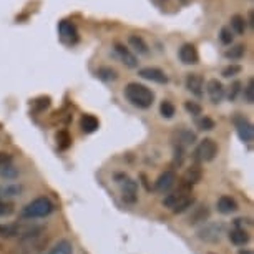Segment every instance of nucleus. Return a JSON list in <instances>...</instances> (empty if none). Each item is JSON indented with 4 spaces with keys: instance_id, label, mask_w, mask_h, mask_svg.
I'll return each mask as SVG.
<instances>
[{
    "instance_id": "nucleus-30",
    "label": "nucleus",
    "mask_w": 254,
    "mask_h": 254,
    "mask_svg": "<svg viewBox=\"0 0 254 254\" xmlns=\"http://www.w3.org/2000/svg\"><path fill=\"white\" fill-rule=\"evenodd\" d=\"M13 213H15V206L12 203H8V201L0 199V218H8V216H12Z\"/></svg>"
},
{
    "instance_id": "nucleus-8",
    "label": "nucleus",
    "mask_w": 254,
    "mask_h": 254,
    "mask_svg": "<svg viewBox=\"0 0 254 254\" xmlns=\"http://www.w3.org/2000/svg\"><path fill=\"white\" fill-rule=\"evenodd\" d=\"M171 138H173L175 146L180 148V150H186L188 146L196 143V133L188 130V128H178L176 131H173Z\"/></svg>"
},
{
    "instance_id": "nucleus-27",
    "label": "nucleus",
    "mask_w": 254,
    "mask_h": 254,
    "mask_svg": "<svg viewBox=\"0 0 254 254\" xmlns=\"http://www.w3.org/2000/svg\"><path fill=\"white\" fill-rule=\"evenodd\" d=\"M244 54H246V47L244 45H236V47H233V49H229L224 52V57L229 60H239V59H243Z\"/></svg>"
},
{
    "instance_id": "nucleus-6",
    "label": "nucleus",
    "mask_w": 254,
    "mask_h": 254,
    "mask_svg": "<svg viewBox=\"0 0 254 254\" xmlns=\"http://www.w3.org/2000/svg\"><path fill=\"white\" fill-rule=\"evenodd\" d=\"M117 178H122L118 181L122 185V199L127 204H135L138 201V183L127 175H117Z\"/></svg>"
},
{
    "instance_id": "nucleus-33",
    "label": "nucleus",
    "mask_w": 254,
    "mask_h": 254,
    "mask_svg": "<svg viewBox=\"0 0 254 254\" xmlns=\"http://www.w3.org/2000/svg\"><path fill=\"white\" fill-rule=\"evenodd\" d=\"M241 81H233V85L229 87V92H228V98H229V102H234V100L238 98V95H239V92H241Z\"/></svg>"
},
{
    "instance_id": "nucleus-16",
    "label": "nucleus",
    "mask_w": 254,
    "mask_h": 254,
    "mask_svg": "<svg viewBox=\"0 0 254 254\" xmlns=\"http://www.w3.org/2000/svg\"><path fill=\"white\" fill-rule=\"evenodd\" d=\"M216 208L221 214H231L234 211H238V203L234 201V198H231V196L224 194L218 199Z\"/></svg>"
},
{
    "instance_id": "nucleus-35",
    "label": "nucleus",
    "mask_w": 254,
    "mask_h": 254,
    "mask_svg": "<svg viewBox=\"0 0 254 254\" xmlns=\"http://www.w3.org/2000/svg\"><path fill=\"white\" fill-rule=\"evenodd\" d=\"M241 70H243L241 65H234V64L233 65H228L226 68L223 70V76H224V78H231V76L241 73Z\"/></svg>"
},
{
    "instance_id": "nucleus-7",
    "label": "nucleus",
    "mask_w": 254,
    "mask_h": 254,
    "mask_svg": "<svg viewBox=\"0 0 254 254\" xmlns=\"http://www.w3.org/2000/svg\"><path fill=\"white\" fill-rule=\"evenodd\" d=\"M234 122V127H236V131H238V136L241 138L244 143H251L254 140V128L251 122L248 118L241 117V115H236L233 118Z\"/></svg>"
},
{
    "instance_id": "nucleus-15",
    "label": "nucleus",
    "mask_w": 254,
    "mask_h": 254,
    "mask_svg": "<svg viewBox=\"0 0 254 254\" xmlns=\"http://www.w3.org/2000/svg\"><path fill=\"white\" fill-rule=\"evenodd\" d=\"M115 54L118 55V59L122 60L128 68H136L138 66V59L131 54L130 49H127L125 45H122V44L115 45Z\"/></svg>"
},
{
    "instance_id": "nucleus-28",
    "label": "nucleus",
    "mask_w": 254,
    "mask_h": 254,
    "mask_svg": "<svg viewBox=\"0 0 254 254\" xmlns=\"http://www.w3.org/2000/svg\"><path fill=\"white\" fill-rule=\"evenodd\" d=\"M196 127L199 128V130L203 131H211L214 128V122L211 120L209 117H201V118H196Z\"/></svg>"
},
{
    "instance_id": "nucleus-19",
    "label": "nucleus",
    "mask_w": 254,
    "mask_h": 254,
    "mask_svg": "<svg viewBox=\"0 0 254 254\" xmlns=\"http://www.w3.org/2000/svg\"><path fill=\"white\" fill-rule=\"evenodd\" d=\"M229 239L234 246H244V244L249 243V234L246 229H241V228H236L229 233Z\"/></svg>"
},
{
    "instance_id": "nucleus-36",
    "label": "nucleus",
    "mask_w": 254,
    "mask_h": 254,
    "mask_svg": "<svg viewBox=\"0 0 254 254\" xmlns=\"http://www.w3.org/2000/svg\"><path fill=\"white\" fill-rule=\"evenodd\" d=\"M185 110L188 112L190 115H193V117H198L203 112V108H201V105L194 103V102H186L185 103Z\"/></svg>"
},
{
    "instance_id": "nucleus-2",
    "label": "nucleus",
    "mask_w": 254,
    "mask_h": 254,
    "mask_svg": "<svg viewBox=\"0 0 254 254\" xmlns=\"http://www.w3.org/2000/svg\"><path fill=\"white\" fill-rule=\"evenodd\" d=\"M55 206L54 203L45 198V196H40V198L32 199L30 203H27L23 208L20 209V216L23 219H38V218H47L54 213Z\"/></svg>"
},
{
    "instance_id": "nucleus-31",
    "label": "nucleus",
    "mask_w": 254,
    "mask_h": 254,
    "mask_svg": "<svg viewBox=\"0 0 254 254\" xmlns=\"http://www.w3.org/2000/svg\"><path fill=\"white\" fill-rule=\"evenodd\" d=\"M233 38H234V35H233L231 28H229V27H223L221 32H219V40H221L224 45H231L233 44Z\"/></svg>"
},
{
    "instance_id": "nucleus-39",
    "label": "nucleus",
    "mask_w": 254,
    "mask_h": 254,
    "mask_svg": "<svg viewBox=\"0 0 254 254\" xmlns=\"http://www.w3.org/2000/svg\"><path fill=\"white\" fill-rule=\"evenodd\" d=\"M249 25H253V10H249Z\"/></svg>"
},
{
    "instance_id": "nucleus-34",
    "label": "nucleus",
    "mask_w": 254,
    "mask_h": 254,
    "mask_svg": "<svg viewBox=\"0 0 254 254\" xmlns=\"http://www.w3.org/2000/svg\"><path fill=\"white\" fill-rule=\"evenodd\" d=\"M0 176H2V178H5V180H15L18 176V170L13 165H10V166H7L5 170L0 171Z\"/></svg>"
},
{
    "instance_id": "nucleus-4",
    "label": "nucleus",
    "mask_w": 254,
    "mask_h": 254,
    "mask_svg": "<svg viewBox=\"0 0 254 254\" xmlns=\"http://www.w3.org/2000/svg\"><path fill=\"white\" fill-rule=\"evenodd\" d=\"M224 233H226V224L224 223H208L201 226L196 234L204 243H218L221 241Z\"/></svg>"
},
{
    "instance_id": "nucleus-40",
    "label": "nucleus",
    "mask_w": 254,
    "mask_h": 254,
    "mask_svg": "<svg viewBox=\"0 0 254 254\" xmlns=\"http://www.w3.org/2000/svg\"><path fill=\"white\" fill-rule=\"evenodd\" d=\"M209 254H214V253H209Z\"/></svg>"
},
{
    "instance_id": "nucleus-17",
    "label": "nucleus",
    "mask_w": 254,
    "mask_h": 254,
    "mask_svg": "<svg viewBox=\"0 0 254 254\" xmlns=\"http://www.w3.org/2000/svg\"><path fill=\"white\" fill-rule=\"evenodd\" d=\"M100 127V122L97 117H93V115H83L80 120V128L83 133H93L97 131Z\"/></svg>"
},
{
    "instance_id": "nucleus-9",
    "label": "nucleus",
    "mask_w": 254,
    "mask_h": 254,
    "mask_svg": "<svg viewBox=\"0 0 254 254\" xmlns=\"http://www.w3.org/2000/svg\"><path fill=\"white\" fill-rule=\"evenodd\" d=\"M206 93H208L211 103L218 105V103H221V100L224 98L226 90H224V85L218 78H211L208 83H206Z\"/></svg>"
},
{
    "instance_id": "nucleus-25",
    "label": "nucleus",
    "mask_w": 254,
    "mask_h": 254,
    "mask_svg": "<svg viewBox=\"0 0 254 254\" xmlns=\"http://www.w3.org/2000/svg\"><path fill=\"white\" fill-rule=\"evenodd\" d=\"M175 113H176L175 105L171 103L170 100H163L161 105H160V115H161V117L166 118V120H170V118L175 117Z\"/></svg>"
},
{
    "instance_id": "nucleus-26",
    "label": "nucleus",
    "mask_w": 254,
    "mask_h": 254,
    "mask_svg": "<svg viewBox=\"0 0 254 254\" xmlns=\"http://www.w3.org/2000/svg\"><path fill=\"white\" fill-rule=\"evenodd\" d=\"M97 75H98V78H102L105 81H115L118 78V71L115 68H110V66H102V68H98Z\"/></svg>"
},
{
    "instance_id": "nucleus-23",
    "label": "nucleus",
    "mask_w": 254,
    "mask_h": 254,
    "mask_svg": "<svg viewBox=\"0 0 254 254\" xmlns=\"http://www.w3.org/2000/svg\"><path fill=\"white\" fill-rule=\"evenodd\" d=\"M246 27H248V23H246V20H244L243 15L236 13V15L231 17V27H229L231 28V32L238 33V35H243V33L246 32Z\"/></svg>"
},
{
    "instance_id": "nucleus-20",
    "label": "nucleus",
    "mask_w": 254,
    "mask_h": 254,
    "mask_svg": "<svg viewBox=\"0 0 254 254\" xmlns=\"http://www.w3.org/2000/svg\"><path fill=\"white\" fill-rule=\"evenodd\" d=\"M23 191L22 185L17 183H8L0 186V198H13V196H18Z\"/></svg>"
},
{
    "instance_id": "nucleus-21",
    "label": "nucleus",
    "mask_w": 254,
    "mask_h": 254,
    "mask_svg": "<svg viewBox=\"0 0 254 254\" xmlns=\"http://www.w3.org/2000/svg\"><path fill=\"white\" fill-rule=\"evenodd\" d=\"M47 254H73V244L68 239H60Z\"/></svg>"
},
{
    "instance_id": "nucleus-18",
    "label": "nucleus",
    "mask_w": 254,
    "mask_h": 254,
    "mask_svg": "<svg viewBox=\"0 0 254 254\" xmlns=\"http://www.w3.org/2000/svg\"><path fill=\"white\" fill-rule=\"evenodd\" d=\"M201 178H203V171H201V168L199 166H190L188 170L185 171V175H183V180H185V183H188V185H196V183H199Z\"/></svg>"
},
{
    "instance_id": "nucleus-29",
    "label": "nucleus",
    "mask_w": 254,
    "mask_h": 254,
    "mask_svg": "<svg viewBox=\"0 0 254 254\" xmlns=\"http://www.w3.org/2000/svg\"><path fill=\"white\" fill-rule=\"evenodd\" d=\"M243 97H244V102H246L248 105H253L254 103V85H253V78L248 80V85L243 90Z\"/></svg>"
},
{
    "instance_id": "nucleus-37",
    "label": "nucleus",
    "mask_w": 254,
    "mask_h": 254,
    "mask_svg": "<svg viewBox=\"0 0 254 254\" xmlns=\"http://www.w3.org/2000/svg\"><path fill=\"white\" fill-rule=\"evenodd\" d=\"M10 165H13L12 156L8 155V153H0V171L5 170V168L10 166Z\"/></svg>"
},
{
    "instance_id": "nucleus-22",
    "label": "nucleus",
    "mask_w": 254,
    "mask_h": 254,
    "mask_svg": "<svg viewBox=\"0 0 254 254\" xmlns=\"http://www.w3.org/2000/svg\"><path fill=\"white\" fill-rule=\"evenodd\" d=\"M128 44H130L131 49L135 52H138L140 55H148V45H146V42L143 40L141 37L131 35L130 38H128Z\"/></svg>"
},
{
    "instance_id": "nucleus-13",
    "label": "nucleus",
    "mask_w": 254,
    "mask_h": 254,
    "mask_svg": "<svg viewBox=\"0 0 254 254\" xmlns=\"http://www.w3.org/2000/svg\"><path fill=\"white\" fill-rule=\"evenodd\" d=\"M140 76L148 81H155V83H168V76L161 68H156V66H146V68L140 70Z\"/></svg>"
},
{
    "instance_id": "nucleus-14",
    "label": "nucleus",
    "mask_w": 254,
    "mask_h": 254,
    "mask_svg": "<svg viewBox=\"0 0 254 254\" xmlns=\"http://www.w3.org/2000/svg\"><path fill=\"white\" fill-rule=\"evenodd\" d=\"M178 57H180L181 64H185V65H196L199 60L198 50H196V47L193 44H185L181 47L178 52Z\"/></svg>"
},
{
    "instance_id": "nucleus-38",
    "label": "nucleus",
    "mask_w": 254,
    "mask_h": 254,
    "mask_svg": "<svg viewBox=\"0 0 254 254\" xmlns=\"http://www.w3.org/2000/svg\"><path fill=\"white\" fill-rule=\"evenodd\" d=\"M238 254H254L251 249H239V253Z\"/></svg>"
},
{
    "instance_id": "nucleus-1",
    "label": "nucleus",
    "mask_w": 254,
    "mask_h": 254,
    "mask_svg": "<svg viewBox=\"0 0 254 254\" xmlns=\"http://www.w3.org/2000/svg\"><path fill=\"white\" fill-rule=\"evenodd\" d=\"M125 98L130 102L133 107L140 110H148L155 102V93L145 85L138 83V81H131L125 87Z\"/></svg>"
},
{
    "instance_id": "nucleus-24",
    "label": "nucleus",
    "mask_w": 254,
    "mask_h": 254,
    "mask_svg": "<svg viewBox=\"0 0 254 254\" xmlns=\"http://www.w3.org/2000/svg\"><path fill=\"white\" fill-rule=\"evenodd\" d=\"M208 216H209L208 206H199V208H196L194 214H191L190 216V224H196L199 221H204V219H208Z\"/></svg>"
},
{
    "instance_id": "nucleus-32",
    "label": "nucleus",
    "mask_w": 254,
    "mask_h": 254,
    "mask_svg": "<svg viewBox=\"0 0 254 254\" xmlns=\"http://www.w3.org/2000/svg\"><path fill=\"white\" fill-rule=\"evenodd\" d=\"M70 136H68V133L66 131H60V133H57V145H59V148H62V150H66L70 145Z\"/></svg>"
},
{
    "instance_id": "nucleus-3",
    "label": "nucleus",
    "mask_w": 254,
    "mask_h": 254,
    "mask_svg": "<svg viewBox=\"0 0 254 254\" xmlns=\"http://www.w3.org/2000/svg\"><path fill=\"white\" fill-rule=\"evenodd\" d=\"M193 203H194L193 196L186 193V191H175V193H170L163 198V206L171 209L175 214L185 213L186 209L193 206Z\"/></svg>"
},
{
    "instance_id": "nucleus-10",
    "label": "nucleus",
    "mask_w": 254,
    "mask_h": 254,
    "mask_svg": "<svg viewBox=\"0 0 254 254\" xmlns=\"http://www.w3.org/2000/svg\"><path fill=\"white\" fill-rule=\"evenodd\" d=\"M185 85H186V90L194 95L196 98H201L204 93V80L203 76L198 75V73H190L188 76H186L185 80Z\"/></svg>"
},
{
    "instance_id": "nucleus-5",
    "label": "nucleus",
    "mask_w": 254,
    "mask_h": 254,
    "mask_svg": "<svg viewBox=\"0 0 254 254\" xmlns=\"http://www.w3.org/2000/svg\"><path fill=\"white\" fill-rule=\"evenodd\" d=\"M216 155H218V145H216V141L211 140V138L201 140L194 150V158L201 163L213 161L214 158H216Z\"/></svg>"
},
{
    "instance_id": "nucleus-11",
    "label": "nucleus",
    "mask_w": 254,
    "mask_h": 254,
    "mask_svg": "<svg viewBox=\"0 0 254 254\" xmlns=\"http://www.w3.org/2000/svg\"><path fill=\"white\" fill-rule=\"evenodd\" d=\"M59 33H60L62 42H65V44H68V45L78 42V32H76V27L68 20H62L59 23Z\"/></svg>"
},
{
    "instance_id": "nucleus-12",
    "label": "nucleus",
    "mask_w": 254,
    "mask_h": 254,
    "mask_svg": "<svg viewBox=\"0 0 254 254\" xmlns=\"http://www.w3.org/2000/svg\"><path fill=\"white\" fill-rule=\"evenodd\" d=\"M175 183H176L175 171L168 170V171H165V173H161L160 176H158V180L155 181V190L158 191V193H168V191L175 186Z\"/></svg>"
}]
</instances>
